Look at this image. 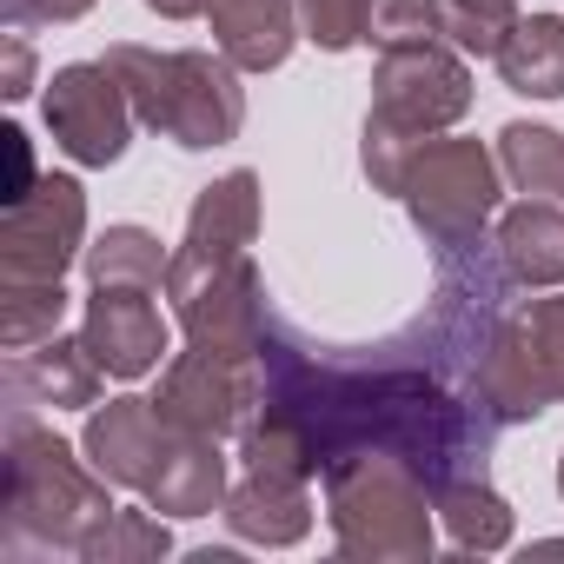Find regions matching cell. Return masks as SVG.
I'll use <instances>...</instances> for the list:
<instances>
[{
    "label": "cell",
    "mask_w": 564,
    "mask_h": 564,
    "mask_svg": "<svg viewBox=\"0 0 564 564\" xmlns=\"http://www.w3.org/2000/svg\"><path fill=\"white\" fill-rule=\"evenodd\" d=\"M120 485L94 471L87 452H74L54 425L34 419V405L8 412V498H0V551L34 557V551H74L94 538L100 518H113Z\"/></svg>",
    "instance_id": "cell-1"
},
{
    "label": "cell",
    "mask_w": 564,
    "mask_h": 564,
    "mask_svg": "<svg viewBox=\"0 0 564 564\" xmlns=\"http://www.w3.org/2000/svg\"><path fill=\"white\" fill-rule=\"evenodd\" d=\"M140 127L173 140L180 153H213L226 140H239L246 127V87H239V67L219 54V47H140V41H113L100 54Z\"/></svg>",
    "instance_id": "cell-2"
},
{
    "label": "cell",
    "mask_w": 564,
    "mask_h": 564,
    "mask_svg": "<svg viewBox=\"0 0 564 564\" xmlns=\"http://www.w3.org/2000/svg\"><path fill=\"white\" fill-rule=\"evenodd\" d=\"M432 478L399 452H346L326 465V524L339 557L359 564H425L438 551Z\"/></svg>",
    "instance_id": "cell-3"
},
{
    "label": "cell",
    "mask_w": 564,
    "mask_h": 564,
    "mask_svg": "<svg viewBox=\"0 0 564 564\" xmlns=\"http://www.w3.org/2000/svg\"><path fill=\"white\" fill-rule=\"evenodd\" d=\"M399 206L412 213V226H419V239H425L432 252L485 246V226L505 213V166H498V147L432 133V140L412 153V173H405Z\"/></svg>",
    "instance_id": "cell-4"
},
{
    "label": "cell",
    "mask_w": 564,
    "mask_h": 564,
    "mask_svg": "<svg viewBox=\"0 0 564 564\" xmlns=\"http://www.w3.org/2000/svg\"><path fill=\"white\" fill-rule=\"evenodd\" d=\"M166 306H173L186 346L219 352V359H259L265 326H272V313H265V279H259L252 252L213 259V252L173 246V265H166Z\"/></svg>",
    "instance_id": "cell-5"
},
{
    "label": "cell",
    "mask_w": 564,
    "mask_h": 564,
    "mask_svg": "<svg viewBox=\"0 0 564 564\" xmlns=\"http://www.w3.org/2000/svg\"><path fill=\"white\" fill-rule=\"evenodd\" d=\"M41 120L74 166H120L133 147V127H140V113H133V100L107 61L54 67V80L41 94Z\"/></svg>",
    "instance_id": "cell-6"
},
{
    "label": "cell",
    "mask_w": 564,
    "mask_h": 564,
    "mask_svg": "<svg viewBox=\"0 0 564 564\" xmlns=\"http://www.w3.org/2000/svg\"><path fill=\"white\" fill-rule=\"evenodd\" d=\"M372 113L412 140L452 133L471 113V67L458 47L445 41H419V47H392L372 67Z\"/></svg>",
    "instance_id": "cell-7"
},
{
    "label": "cell",
    "mask_w": 564,
    "mask_h": 564,
    "mask_svg": "<svg viewBox=\"0 0 564 564\" xmlns=\"http://www.w3.org/2000/svg\"><path fill=\"white\" fill-rule=\"evenodd\" d=\"M87 259V186L74 173H41L28 199L0 219V286L14 279H67Z\"/></svg>",
    "instance_id": "cell-8"
},
{
    "label": "cell",
    "mask_w": 564,
    "mask_h": 564,
    "mask_svg": "<svg viewBox=\"0 0 564 564\" xmlns=\"http://www.w3.org/2000/svg\"><path fill=\"white\" fill-rule=\"evenodd\" d=\"M160 419L173 432H199V438H239L246 419L259 412V366L252 359H219V352H173L153 392Z\"/></svg>",
    "instance_id": "cell-9"
},
{
    "label": "cell",
    "mask_w": 564,
    "mask_h": 564,
    "mask_svg": "<svg viewBox=\"0 0 564 564\" xmlns=\"http://www.w3.org/2000/svg\"><path fill=\"white\" fill-rule=\"evenodd\" d=\"M80 339L100 359V372L120 386L160 372V359H166V319L147 286H94L87 313H80Z\"/></svg>",
    "instance_id": "cell-10"
},
{
    "label": "cell",
    "mask_w": 564,
    "mask_h": 564,
    "mask_svg": "<svg viewBox=\"0 0 564 564\" xmlns=\"http://www.w3.org/2000/svg\"><path fill=\"white\" fill-rule=\"evenodd\" d=\"M226 438H199V432H173L166 425V445L140 485V498L160 511V518H213L232 491V458L219 452Z\"/></svg>",
    "instance_id": "cell-11"
},
{
    "label": "cell",
    "mask_w": 564,
    "mask_h": 564,
    "mask_svg": "<svg viewBox=\"0 0 564 564\" xmlns=\"http://www.w3.org/2000/svg\"><path fill=\"white\" fill-rule=\"evenodd\" d=\"M160 445H166V419H160V405L140 399V392L94 405V412H87V432H80V452H87L94 471H100L107 485H120V491H140V485H147Z\"/></svg>",
    "instance_id": "cell-12"
},
{
    "label": "cell",
    "mask_w": 564,
    "mask_h": 564,
    "mask_svg": "<svg viewBox=\"0 0 564 564\" xmlns=\"http://www.w3.org/2000/svg\"><path fill=\"white\" fill-rule=\"evenodd\" d=\"M219 518L239 544L259 551H293L313 531V478H279V471H239Z\"/></svg>",
    "instance_id": "cell-13"
},
{
    "label": "cell",
    "mask_w": 564,
    "mask_h": 564,
    "mask_svg": "<svg viewBox=\"0 0 564 564\" xmlns=\"http://www.w3.org/2000/svg\"><path fill=\"white\" fill-rule=\"evenodd\" d=\"M100 359L87 352V339L54 333L28 352H8V392L14 405H54V412H94L100 405Z\"/></svg>",
    "instance_id": "cell-14"
},
{
    "label": "cell",
    "mask_w": 564,
    "mask_h": 564,
    "mask_svg": "<svg viewBox=\"0 0 564 564\" xmlns=\"http://www.w3.org/2000/svg\"><path fill=\"white\" fill-rule=\"evenodd\" d=\"M213 47L239 67V74H272L286 67L300 34V0H213L206 8Z\"/></svg>",
    "instance_id": "cell-15"
},
{
    "label": "cell",
    "mask_w": 564,
    "mask_h": 564,
    "mask_svg": "<svg viewBox=\"0 0 564 564\" xmlns=\"http://www.w3.org/2000/svg\"><path fill=\"white\" fill-rule=\"evenodd\" d=\"M498 265L524 293H557L564 286V199H518L498 213Z\"/></svg>",
    "instance_id": "cell-16"
},
{
    "label": "cell",
    "mask_w": 564,
    "mask_h": 564,
    "mask_svg": "<svg viewBox=\"0 0 564 564\" xmlns=\"http://www.w3.org/2000/svg\"><path fill=\"white\" fill-rule=\"evenodd\" d=\"M252 239H259V173H252V166H232V173H219L213 186H199L180 246H186V252L232 259V252H252Z\"/></svg>",
    "instance_id": "cell-17"
},
{
    "label": "cell",
    "mask_w": 564,
    "mask_h": 564,
    "mask_svg": "<svg viewBox=\"0 0 564 564\" xmlns=\"http://www.w3.org/2000/svg\"><path fill=\"white\" fill-rule=\"evenodd\" d=\"M478 399H485V412H491L498 425H531L538 412H551V399H544V386H538V366H531V352H524V333H518L511 313L498 319V333H491V346H485V359H478Z\"/></svg>",
    "instance_id": "cell-18"
},
{
    "label": "cell",
    "mask_w": 564,
    "mask_h": 564,
    "mask_svg": "<svg viewBox=\"0 0 564 564\" xmlns=\"http://www.w3.org/2000/svg\"><path fill=\"white\" fill-rule=\"evenodd\" d=\"M498 80L524 100H564V14H524L498 47Z\"/></svg>",
    "instance_id": "cell-19"
},
{
    "label": "cell",
    "mask_w": 564,
    "mask_h": 564,
    "mask_svg": "<svg viewBox=\"0 0 564 564\" xmlns=\"http://www.w3.org/2000/svg\"><path fill=\"white\" fill-rule=\"evenodd\" d=\"M432 498H438V524H445V538H452L458 551L491 557V551H505V544H511V505L491 491V478H485V471H465V478L438 485Z\"/></svg>",
    "instance_id": "cell-20"
},
{
    "label": "cell",
    "mask_w": 564,
    "mask_h": 564,
    "mask_svg": "<svg viewBox=\"0 0 564 564\" xmlns=\"http://www.w3.org/2000/svg\"><path fill=\"white\" fill-rule=\"evenodd\" d=\"M87 286H147V293H166V265H173V246L147 226H107L94 246H87Z\"/></svg>",
    "instance_id": "cell-21"
},
{
    "label": "cell",
    "mask_w": 564,
    "mask_h": 564,
    "mask_svg": "<svg viewBox=\"0 0 564 564\" xmlns=\"http://www.w3.org/2000/svg\"><path fill=\"white\" fill-rule=\"evenodd\" d=\"M498 166L524 199H564V133L538 120L498 127Z\"/></svg>",
    "instance_id": "cell-22"
},
{
    "label": "cell",
    "mask_w": 564,
    "mask_h": 564,
    "mask_svg": "<svg viewBox=\"0 0 564 564\" xmlns=\"http://www.w3.org/2000/svg\"><path fill=\"white\" fill-rule=\"evenodd\" d=\"M432 14H438V41L458 47L465 61H498V47L524 21L518 0H432Z\"/></svg>",
    "instance_id": "cell-23"
},
{
    "label": "cell",
    "mask_w": 564,
    "mask_h": 564,
    "mask_svg": "<svg viewBox=\"0 0 564 564\" xmlns=\"http://www.w3.org/2000/svg\"><path fill=\"white\" fill-rule=\"evenodd\" d=\"M61 319H67L61 279H14V286H0V346L8 352H28V346L54 339Z\"/></svg>",
    "instance_id": "cell-24"
},
{
    "label": "cell",
    "mask_w": 564,
    "mask_h": 564,
    "mask_svg": "<svg viewBox=\"0 0 564 564\" xmlns=\"http://www.w3.org/2000/svg\"><path fill=\"white\" fill-rule=\"evenodd\" d=\"M160 557H173V531H166V518L153 505L100 518L94 538L80 544V564H160Z\"/></svg>",
    "instance_id": "cell-25"
},
{
    "label": "cell",
    "mask_w": 564,
    "mask_h": 564,
    "mask_svg": "<svg viewBox=\"0 0 564 564\" xmlns=\"http://www.w3.org/2000/svg\"><path fill=\"white\" fill-rule=\"evenodd\" d=\"M518 333H524V352H531V366H538L544 399L564 405V293L531 300V306L518 313Z\"/></svg>",
    "instance_id": "cell-26"
},
{
    "label": "cell",
    "mask_w": 564,
    "mask_h": 564,
    "mask_svg": "<svg viewBox=\"0 0 564 564\" xmlns=\"http://www.w3.org/2000/svg\"><path fill=\"white\" fill-rule=\"evenodd\" d=\"M425 140H412V133H399V127H386L379 113H366V127H359V166H366V180H372V193H405V173H412V153H419Z\"/></svg>",
    "instance_id": "cell-27"
},
{
    "label": "cell",
    "mask_w": 564,
    "mask_h": 564,
    "mask_svg": "<svg viewBox=\"0 0 564 564\" xmlns=\"http://www.w3.org/2000/svg\"><path fill=\"white\" fill-rule=\"evenodd\" d=\"M366 14H372V0H300V34L319 54H346L366 41Z\"/></svg>",
    "instance_id": "cell-28"
},
{
    "label": "cell",
    "mask_w": 564,
    "mask_h": 564,
    "mask_svg": "<svg viewBox=\"0 0 564 564\" xmlns=\"http://www.w3.org/2000/svg\"><path fill=\"white\" fill-rule=\"evenodd\" d=\"M419 41H438L432 0H372V14H366V47L392 54V47H419Z\"/></svg>",
    "instance_id": "cell-29"
},
{
    "label": "cell",
    "mask_w": 564,
    "mask_h": 564,
    "mask_svg": "<svg viewBox=\"0 0 564 564\" xmlns=\"http://www.w3.org/2000/svg\"><path fill=\"white\" fill-rule=\"evenodd\" d=\"M94 8H100V0H0L8 28H67V21H80Z\"/></svg>",
    "instance_id": "cell-30"
},
{
    "label": "cell",
    "mask_w": 564,
    "mask_h": 564,
    "mask_svg": "<svg viewBox=\"0 0 564 564\" xmlns=\"http://www.w3.org/2000/svg\"><path fill=\"white\" fill-rule=\"evenodd\" d=\"M0 94H8V100H28V94H34V47H28V28H8V34H0Z\"/></svg>",
    "instance_id": "cell-31"
},
{
    "label": "cell",
    "mask_w": 564,
    "mask_h": 564,
    "mask_svg": "<svg viewBox=\"0 0 564 564\" xmlns=\"http://www.w3.org/2000/svg\"><path fill=\"white\" fill-rule=\"evenodd\" d=\"M147 8H153L160 21H199V14L213 8V0H147Z\"/></svg>",
    "instance_id": "cell-32"
},
{
    "label": "cell",
    "mask_w": 564,
    "mask_h": 564,
    "mask_svg": "<svg viewBox=\"0 0 564 564\" xmlns=\"http://www.w3.org/2000/svg\"><path fill=\"white\" fill-rule=\"evenodd\" d=\"M557 498H564V452H557Z\"/></svg>",
    "instance_id": "cell-33"
}]
</instances>
